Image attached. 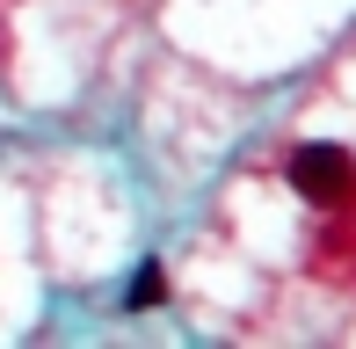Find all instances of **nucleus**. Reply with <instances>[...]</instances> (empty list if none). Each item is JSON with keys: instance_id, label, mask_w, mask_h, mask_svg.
Here are the masks:
<instances>
[{"instance_id": "obj_1", "label": "nucleus", "mask_w": 356, "mask_h": 349, "mask_svg": "<svg viewBox=\"0 0 356 349\" xmlns=\"http://www.w3.org/2000/svg\"><path fill=\"white\" fill-rule=\"evenodd\" d=\"M291 182H298L305 204H349L356 161H349L342 146H298V153H291Z\"/></svg>"}, {"instance_id": "obj_2", "label": "nucleus", "mask_w": 356, "mask_h": 349, "mask_svg": "<svg viewBox=\"0 0 356 349\" xmlns=\"http://www.w3.org/2000/svg\"><path fill=\"white\" fill-rule=\"evenodd\" d=\"M160 298H168V269H160V262H145V277L131 284V298H124V306L145 313V306H160Z\"/></svg>"}]
</instances>
